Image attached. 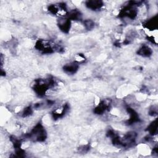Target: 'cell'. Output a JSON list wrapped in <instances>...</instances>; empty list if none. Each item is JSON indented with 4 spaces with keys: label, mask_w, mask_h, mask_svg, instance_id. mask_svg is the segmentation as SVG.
Masks as SVG:
<instances>
[{
    "label": "cell",
    "mask_w": 158,
    "mask_h": 158,
    "mask_svg": "<svg viewBox=\"0 0 158 158\" xmlns=\"http://www.w3.org/2000/svg\"><path fill=\"white\" fill-rule=\"evenodd\" d=\"M85 4L87 8L92 10H98L104 5L103 2L101 1H88L86 2Z\"/></svg>",
    "instance_id": "6da1fadb"
},
{
    "label": "cell",
    "mask_w": 158,
    "mask_h": 158,
    "mask_svg": "<svg viewBox=\"0 0 158 158\" xmlns=\"http://www.w3.org/2000/svg\"><path fill=\"white\" fill-rule=\"evenodd\" d=\"M78 69V65L77 62H70L65 64L63 67V70L65 72L70 74L75 73Z\"/></svg>",
    "instance_id": "7a4b0ae2"
},
{
    "label": "cell",
    "mask_w": 158,
    "mask_h": 158,
    "mask_svg": "<svg viewBox=\"0 0 158 158\" xmlns=\"http://www.w3.org/2000/svg\"><path fill=\"white\" fill-rule=\"evenodd\" d=\"M138 54L143 57H148L152 55V51L148 45H143L138 49Z\"/></svg>",
    "instance_id": "3957f363"
},
{
    "label": "cell",
    "mask_w": 158,
    "mask_h": 158,
    "mask_svg": "<svg viewBox=\"0 0 158 158\" xmlns=\"http://www.w3.org/2000/svg\"><path fill=\"white\" fill-rule=\"evenodd\" d=\"M157 118L154 120L153 122H152L149 125V126L148 127V129L147 130L149 131V134L151 135H153L154 134H156V132H157Z\"/></svg>",
    "instance_id": "277c9868"
},
{
    "label": "cell",
    "mask_w": 158,
    "mask_h": 158,
    "mask_svg": "<svg viewBox=\"0 0 158 158\" xmlns=\"http://www.w3.org/2000/svg\"><path fill=\"white\" fill-rule=\"evenodd\" d=\"M83 27L87 30H91L94 27V22L91 19H86L83 22Z\"/></svg>",
    "instance_id": "5b68a950"
}]
</instances>
